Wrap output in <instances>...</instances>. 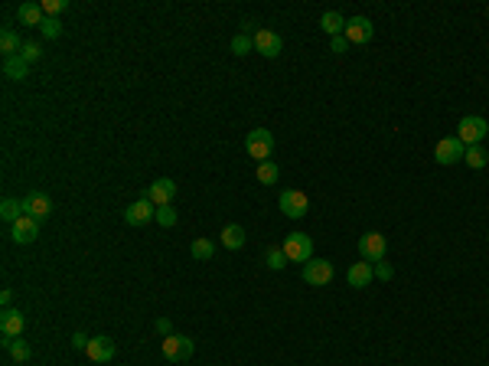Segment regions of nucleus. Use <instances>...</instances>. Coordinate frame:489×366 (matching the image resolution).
I'll use <instances>...</instances> for the list:
<instances>
[{"mask_svg": "<svg viewBox=\"0 0 489 366\" xmlns=\"http://www.w3.org/2000/svg\"><path fill=\"white\" fill-rule=\"evenodd\" d=\"M244 151H248V157H255V164L271 161V154H274V138H271V131H267V128L248 131V138H244Z\"/></svg>", "mask_w": 489, "mask_h": 366, "instance_id": "obj_1", "label": "nucleus"}, {"mask_svg": "<svg viewBox=\"0 0 489 366\" xmlns=\"http://www.w3.org/2000/svg\"><path fill=\"white\" fill-rule=\"evenodd\" d=\"M486 134H489L486 118H479V115H467V118H460L457 138L463 141V148H476V144H483Z\"/></svg>", "mask_w": 489, "mask_h": 366, "instance_id": "obj_2", "label": "nucleus"}, {"mask_svg": "<svg viewBox=\"0 0 489 366\" xmlns=\"http://www.w3.org/2000/svg\"><path fill=\"white\" fill-rule=\"evenodd\" d=\"M281 248H284L288 262H300V265H307V262L313 259V239H310L307 232H290Z\"/></svg>", "mask_w": 489, "mask_h": 366, "instance_id": "obj_3", "label": "nucleus"}, {"mask_svg": "<svg viewBox=\"0 0 489 366\" xmlns=\"http://www.w3.org/2000/svg\"><path fill=\"white\" fill-rule=\"evenodd\" d=\"M385 252H388V239L382 236V232H365V236L359 239V255H362V262H382L385 259Z\"/></svg>", "mask_w": 489, "mask_h": 366, "instance_id": "obj_4", "label": "nucleus"}, {"mask_svg": "<svg viewBox=\"0 0 489 366\" xmlns=\"http://www.w3.org/2000/svg\"><path fill=\"white\" fill-rule=\"evenodd\" d=\"M192 340L186 334H170V337H163V356L170 360V363H186L192 356Z\"/></svg>", "mask_w": 489, "mask_h": 366, "instance_id": "obj_5", "label": "nucleus"}, {"mask_svg": "<svg viewBox=\"0 0 489 366\" xmlns=\"http://www.w3.org/2000/svg\"><path fill=\"white\" fill-rule=\"evenodd\" d=\"M300 275H304V281H307V285H313V288H323V285H330V281H333V262L310 259L307 265L300 269Z\"/></svg>", "mask_w": 489, "mask_h": 366, "instance_id": "obj_6", "label": "nucleus"}, {"mask_svg": "<svg viewBox=\"0 0 489 366\" xmlns=\"http://www.w3.org/2000/svg\"><path fill=\"white\" fill-rule=\"evenodd\" d=\"M463 154H467V148H463L460 138H440L434 148V161L440 164V167H450V164L463 161Z\"/></svg>", "mask_w": 489, "mask_h": 366, "instance_id": "obj_7", "label": "nucleus"}, {"mask_svg": "<svg viewBox=\"0 0 489 366\" xmlns=\"http://www.w3.org/2000/svg\"><path fill=\"white\" fill-rule=\"evenodd\" d=\"M307 209H310L307 193H300V190H281V213L288 216V219H300V216H307Z\"/></svg>", "mask_w": 489, "mask_h": 366, "instance_id": "obj_8", "label": "nucleus"}, {"mask_svg": "<svg viewBox=\"0 0 489 366\" xmlns=\"http://www.w3.org/2000/svg\"><path fill=\"white\" fill-rule=\"evenodd\" d=\"M150 219H157V206L150 203L147 196L134 200V203L124 209V223H128V226H144V223H150Z\"/></svg>", "mask_w": 489, "mask_h": 366, "instance_id": "obj_9", "label": "nucleus"}, {"mask_svg": "<svg viewBox=\"0 0 489 366\" xmlns=\"http://www.w3.org/2000/svg\"><path fill=\"white\" fill-rule=\"evenodd\" d=\"M36 236H40V219H33L26 213L10 226V239L17 246H30V242H36Z\"/></svg>", "mask_w": 489, "mask_h": 366, "instance_id": "obj_10", "label": "nucleus"}, {"mask_svg": "<svg viewBox=\"0 0 489 366\" xmlns=\"http://www.w3.org/2000/svg\"><path fill=\"white\" fill-rule=\"evenodd\" d=\"M154 206H170L173 196H176V180H170V177H160V180L150 183V190L144 193Z\"/></svg>", "mask_w": 489, "mask_h": 366, "instance_id": "obj_11", "label": "nucleus"}, {"mask_svg": "<svg viewBox=\"0 0 489 366\" xmlns=\"http://www.w3.org/2000/svg\"><path fill=\"white\" fill-rule=\"evenodd\" d=\"M372 33H375V26H372L369 17H352V20H346V33H342V36H346L349 43L362 46V43L372 40Z\"/></svg>", "mask_w": 489, "mask_h": 366, "instance_id": "obj_12", "label": "nucleus"}, {"mask_svg": "<svg viewBox=\"0 0 489 366\" xmlns=\"http://www.w3.org/2000/svg\"><path fill=\"white\" fill-rule=\"evenodd\" d=\"M23 213L43 223V219H49V213H53V200L46 193H36V190H33V193L23 196Z\"/></svg>", "mask_w": 489, "mask_h": 366, "instance_id": "obj_13", "label": "nucleus"}, {"mask_svg": "<svg viewBox=\"0 0 489 366\" xmlns=\"http://www.w3.org/2000/svg\"><path fill=\"white\" fill-rule=\"evenodd\" d=\"M115 340H111V337H92V340H88V350H85V356L88 360H92V363H111V360H115Z\"/></svg>", "mask_w": 489, "mask_h": 366, "instance_id": "obj_14", "label": "nucleus"}, {"mask_svg": "<svg viewBox=\"0 0 489 366\" xmlns=\"http://www.w3.org/2000/svg\"><path fill=\"white\" fill-rule=\"evenodd\" d=\"M255 49L265 56V59H277L281 49H284V40H281L274 30H255Z\"/></svg>", "mask_w": 489, "mask_h": 366, "instance_id": "obj_15", "label": "nucleus"}, {"mask_svg": "<svg viewBox=\"0 0 489 366\" xmlns=\"http://www.w3.org/2000/svg\"><path fill=\"white\" fill-rule=\"evenodd\" d=\"M23 327H26V317H23V311H17V308H3V314H0V334L3 337H20Z\"/></svg>", "mask_w": 489, "mask_h": 366, "instance_id": "obj_16", "label": "nucleus"}, {"mask_svg": "<svg viewBox=\"0 0 489 366\" xmlns=\"http://www.w3.org/2000/svg\"><path fill=\"white\" fill-rule=\"evenodd\" d=\"M375 278L372 271V262H352L349 271H346V281H349V288H369Z\"/></svg>", "mask_w": 489, "mask_h": 366, "instance_id": "obj_17", "label": "nucleus"}, {"mask_svg": "<svg viewBox=\"0 0 489 366\" xmlns=\"http://www.w3.org/2000/svg\"><path fill=\"white\" fill-rule=\"evenodd\" d=\"M3 76L13 79V82H23V79H30V63L23 56H7L3 59Z\"/></svg>", "mask_w": 489, "mask_h": 366, "instance_id": "obj_18", "label": "nucleus"}, {"mask_svg": "<svg viewBox=\"0 0 489 366\" xmlns=\"http://www.w3.org/2000/svg\"><path fill=\"white\" fill-rule=\"evenodd\" d=\"M320 30L330 33V40L333 36H342V33H346V17H342L340 10H326L320 17Z\"/></svg>", "mask_w": 489, "mask_h": 366, "instance_id": "obj_19", "label": "nucleus"}, {"mask_svg": "<svg viewBox=\"0 0 489 366\" xmlns=\"http://www.w3.org/2000/svg\"><path fill=\"white\" fill-rule=\"evenodd\" d=\"M17 20H20L23 26H36V30H40V23L46 20V13L40 3H23L20 10H17Z\"/></svg>", "mask_w": 489, "mask_h": 366, "instance_id": "obj_20", "label": "nucleus"}, {"mask_svg": "<svg viewBox=\"0 0 489 366\" xmlns=\"http://www.w3.org/2000/svg\"><path fill=\"white\" fill-rule=\"evenodd\" d=\"M244 239H248V236H244V229L238 226V223H229V226L222 229V246L229 248V252L242 248V246H244Z\"/></svg>", "mask_w": 489, "mask_h": 366, "instance_id": "obj_21", "label": "nucleus"}, {"mask_svg": "<svg viewBox=\"0 0 489 366\" xmlns=\"http://www.w3.org/2000/svg\"><path fill=\"white\" fill-rule=\"evenodd\" d=\"M255 177H258V183L271 186V183L281 180V167H277L274 161H265V164H258V167H255Z\"/></svg>", "mask_w": 489, "mask_h": 366, "instance_id": "obj_22", "label": "nucleus"}, {"mask_svg": "<svg viewBox=\"0 0 489 366\" xmlns=\"http://www.w3.org/2000/svg\"><path fill=\"white\" fill-rule=\"evenodd\" d=\"M3 344H7V350H10V356L13 360H17V363H26V360H30V344H26V340H20V337H3Z\"/></svg>", "mask_w": 489, "mask_h": 366, "instance_id": "obj_23", "label": "nucleus"}, {"mask_svg": "<svg viewBox=\"0 0 489 366\" xmlns=\"http://www.w3.org/2000/svg\"><path fill=\"white\" fill-rule=\"evenodd\" d=\"M0 216H3V223H17L23 216V200H13V196H7L3 203H0Z\"/></svg>", "mask_w": 489, "mask_h": 366, "instance_id": "obj_24", "label": "nucleus"}, {"mask_svg": "<svg viewBox=\"0 0 489 366\" xmlns=\"http://www.w3.org/2000/svg\"><path fill=\"white\" fill-rule=\"evenodd\" d=\"M190 252H192V259L196 262H209L215 255V246L209 242V239H196V242L190 246Z\"/></svg>", "mask_w": 489, "mask_h": 366, "instance_id": "obj_25", "label": "nucleus"}, {"mask_svg": "<svg viewBox=\"0 0 489 366\" xmlns=\"http://www.w3.org/2000/svg\"><path fill=\"white\" fill-rule=\"evenodd\" d=\"M486 161H489V154L483 151V148H467V154H463V164H467V167H473V170H483V167H486Z\"/></svg>", "mask_w": 489, "mask_h": 366, "instance_id": "obj_26", "label": "nucleus"}, {"mask_svg": "<svg viewBox=\"0 0 489 366\" xmlns=\"http://www.w3.org/2000/svg\"><path fill=\"white\" fill-rule=\"evenodd\" d=\"M0 49H3L7 56H20V49H23L20 36H17L13 30H3V33H0Z\"/></svg>", "mask_w": 489, "mask_h": 366, "instance_id": "obj_27", "label": "nucleus"}, {"mask_svg": "<svg viewBox=\"0 0 489 366\" xmlns=\"http://www.w3.org/2000/svg\"><path fill=\"white\" fill-rule=\"evenodd\" d=\"M255 49V36H248V33H238V36H232V53L235 56H248Z\"/></svg>", "mask_w": 489, "mask_h": 366, "instance_id": "obj_28", "label": "nucleus"}, {"mask_svg": "<svg viewBox=\"0 0 489 366\" xmlns=\"http://www.w3.org/2000/svg\"><path fill=\"white\" fill-rule=\"evenodd\" d=\"M265 265L271 271H281L284 265H288V255H284V248H267L265 252Z\"/></svg>", "mask_w": 489, "mask_h": 366, "instance_id": "obj_29", "label": "nucleus"}, {"mask_svg": "<svg viewBox=\"0 0 489 366\" xmlns=\"http://www.w3.org/2000/svg\"><path fill=\"white\" fill-rule=\"evenodd\" d=\"M40 33H43L46 40H59V36H63V23L56 20V17H46V20L40 23Z\"/></svg>", "mask_w": 489, "mask_h": 366, "instance_id": "obj_30", "label": "nucleus"}, {"mask_svg": "<svg viewBox=\"0 0 489 366\" xmlns=\"http://www.w3.org/2000/svg\"><path fill=\"white\" fill-rule=\"evenodd\" d=\"M157 223H160L163 229L176 226V209H173V203H170V206H157Z\"/></svg>", "mask_w": 489, "mask_h": 366, "instance_id": "obj_31", "label": "nucleus"}, {"mask_svg": "<svg viewBox=\"0 0 489 366\" xmlns=\"http://www.w3.org/2000/svg\"><path fill=\"white\" fill-rule=\"evenodd\" d=\"M20 56H23V59H26V63H36V59L43 56V46H40V43H23Z\"/></svg>", "mask_w": 489, "mask_h": 366, "instance_id": "obj_32", "label": "nucleus"}, {"mask_svg": "<svg viewBox=\"0 0 489 366\" xmlns=\"http://www.w3.org/2000/svg\"><path fill=\"white\" fill-rule=\"evenodd\" d=\"M372 271H375V278H382V281H392V275H395V269H392V265H388V262H375V265H372Z\"/></svg>", "mask_w": 489, "mask_h": 366, "instance_id": "obj_33", "label": "nucleus"}, {"mask_svg": "<svg viewBox=\"0 0 489 366\" xmlns=\"http://www.w3.org/2000/svg\"><path fill=\"white\" fill-rule=\"evenodd\" d=\"M40 7H43L46 17H56V13H63V10H65V0H43Z\"/></svg>", "mask_w": 489, "mask_h": 366, "instance_id": "obj_34", "label": "nucleus"}, {"mask_svg": "<svg viewBox=\"0 0 489 366\" xmlns=\"http://www.w3.org/2000/svg\"><path fill=\"white\" fill-rule=\"evenodd\" d=\"M349 49V40L346 36H333L330 40V53H346Z\"/></svg>", "mask_w": 489, "mask_h": 366, "instance_id": "obj_35", "label": "nucleus"}, {"mask_svg": "<svg viewBox=\"0 0 489 366\" xmlns=\"http://www.w3.org/2000/svg\"><path fill=\"white\" fill-rule=\"evenodd\" d=\"M154 327H157V334H163V337H170V334H173L170 317H157V324H154Z\"/></svg>", "mask_w": 489, "mask_h": 366, "instance_id": "obj_36", "label": "nucleus"}, {"mask_svg": "<svg viewBox=\"0 0 489 366\" xmlns=\"http://www.w3.org/2000/svg\"><path fill=\"white\" fill-rule=\"evenodd\" d=\"M88 340H92V337H85L82 331H75V334H72V347H75V350H88Z\"/></svg>", "mask_w": 489, "mask_h": 366, "instance_id": "obj_37", "label": "nucleus"}, {"mask_svg": "<svg viewBox=\"0 0 489 366\" xmlns=\"http://www.w3.org/2000/svg\"><path fill=\"white\" fill-rule=\"evenodd\" d=\"M10 298H13V291H10V288H3V291H0V301H3V308L10 304Z\"/></svg>", "mask_w": 489, "mask_h": 366, "instance_id": "obj_38", "label": "nucleus"}]
</instances>
